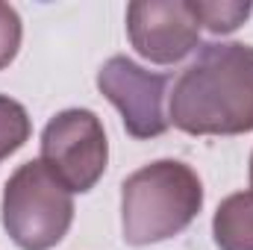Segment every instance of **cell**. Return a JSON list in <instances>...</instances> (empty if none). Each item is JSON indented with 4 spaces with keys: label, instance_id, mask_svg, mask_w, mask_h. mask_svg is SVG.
<instances>
[{
    "label": "cell",
    "instance_id": "52a82bcc",
    "mask_svg": "<svg viewBox=\"0 0 253 250\" xmlns=\"http://www.w3.org/2000/svg\"><path fill=\"white\" fill-rule=\"evenodd\" d=\"M212 236L221 250H253V191H236L218 203Z\"/></svg>",
    "mask_w": 253,
    "mask_h": 250
},
{
    "label": "cell",
    "instance_id": "30bf717a",
    "mask_svg": "<svg viewBox=\"0 0 253 250\" xmlns=\"http://www.w3.org/2000/svg\"><path fill=\"white\" fill-rule=\"evenodd\" d=\"M21 15L9 6L0 3V71L6 65H12V59L21 50Z\"/></svg>",
    "mask_w": 253,
    "mask_h": 250
},
{
    "label": "cell",
    "instance_id": "9c48e42d",
    "mask_svg": "<svg viewBox=\"0 0 253 250\" xmlns=\"http://www.w3.org/2000/svg\"><path fill=\"white\" fill-rule=\"evenodd\" d=\"M30 129L33 124H30L27 109L18 100L0 94V162L24 147V141L30 138Z\"/></svg>",
    "mask_w": 253,
    "mask_h": 250
},
{
    "label": "cell",
    "instance_id": "3957f363",
    "mask_svg": "<svg viewBox=\"0 0 253 250\" xmlns=\"http://www.w3.org/2000/svg\"><path fill=\"white\" fill-rule=\"evenodd\" d=\"M3 230L21 250H50L74 221L71 188L42 162H24L3 188Z\"/></svg>",
    "mask_w": 253,
    "mask_h": 250
},
{
    "label": "cell",
    "instance_id": "8fae6325",
    "mask_svg": "<svg viewBox=\"0 0 253 250\" xmlns=\"http://www.w3.org/2000/svg\"><path fill=\"white\" fill-rule=\"evenodd\" d=\"M251 188H253V156H251Z\"/></svg>",
    "mask_w": 253,
    "mask_h": 250
},
{
    "label": "cell",
    "instance_id": "5b68a950",
    "mask_svg": "<svg viewBox=\"0 0 253 250\" xmlns=\"http://www.w3.org/2000/svg\"><path fill=\"white\" fill-rule=\"evenodd\" d=\"M97 88L121 112L124 129L132 138H156L171 126L165 112V74L144 71L126 56H112L97 71Z\"/></svg>",
    "mask_w": 253,
    "mask_h": 250
},
{
    "label": "cell",
    "instance_id": "ba28073f",
    "mask_svg": "<svg viewBox=\"0 0 253 250\" xmlns=\"http://www.w3.org/2000/svg\"><path fill=\"white\" fill-rule=\"evenodd\" d=\"M191 12L197 18L200 27H206L209 33H236L253 12L251 0H189Z\"/></svg>",
    "mask_w": 253,
    "mask_h": 250
},
{
    "label": "cell",
    "instance_id": "8992f818",
    "mask_svg": "<svg viewBox=\"0 0 253 250\" xmlns=\"http://www.w3.org/2000/svg\"><path fill=\"white\" fill-rule=\"evenodd\" d=\"M126 33L138 56L153 65L186 59L200 42L189 0H135L126 6Z\"/></svg>",
    "mask_w": 253,
    "mask_h": 250
},
{
    "label": "cell",
    "instance_id": "6da1fadb",
    "mask_svg": "<svg viewBox=\"0 0 253 250\" xmlns=\"http://www.w3.org/2000/svg\"><path fill=\"white\" fill-rule=\"evenodd\" d=\"M168 121L189 135H242L253 129V47L203 44L168 97Z\"/></svg>",
    "mask_w": 253,
    "mask_h": 250
},
{
    "label": "cell",
    "instance_id": "7a4b0ae2",
    "mask_svg": "<svg viewBox=\"0 0 253 250\" xmlns=\"http://www.w3.org/2000/svg\"><path fill=\"white\" fill-rule=\"evenodd\" d=\"M203 206V183L180 159H156L121 186V233L132 248L180 236Z\"/></svg>",
    "mask_w": 253,
    "mask_h": 250
},
{
    "label": "cell",
    "instance_id": "277c9868",
    "mask_svg": "<svg viewBox=\"0 0 253 250\" xmlns=\"http://www.w3.org/2000/svg\"><path fill=\"white\" fill-rule=\"evenodd\" d=\"M42 162L71 191H91L106 171L109 144L91 109H65L42 132Z\"/></svg>",
    "mask_w": 253,
    "mask_h": 250
}]
</instances>
